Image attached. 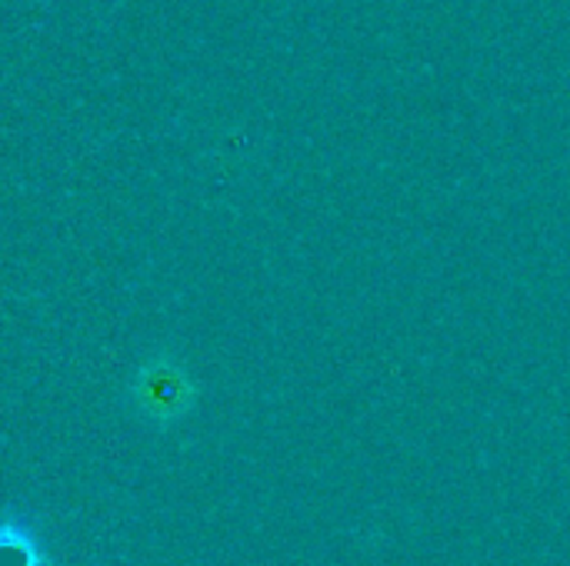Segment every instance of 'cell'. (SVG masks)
Listing matches in <instances>:
<instances>
[{"mask_svg":"<svg viewBox=\"0 0 570 566\" xmlns=\"http://www.w3.org/2000/svg\"><path fill=\"white\" fill-rule=\"evenodd\" d=\"M0 566H43V554L30 530L13 520L0 524Z\"/></svg>","mask_w":570,"mask_h":566,"instance_id":"2","label":"cell"},{"mask_svg":"<svg viewBox=\"0 0 570 566\" xmlns=\"http://www.w3.org/2000/svg\"><path fill=\"white\" fill-rule=\"evenodd\" d=\"M137 400L154 420H174L190 407L194 387L184 370H177L170 364H154L137 380Z\"/></svg>","mask_w":570,"mask_h":566,"instance_id":"1","label":"cell"}]
</instances>
